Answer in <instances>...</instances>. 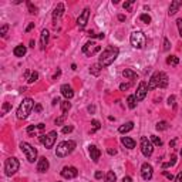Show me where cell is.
I'll use <instances>...</instances> for the list:
<instances>
[{
    "label": "cell",
    "instance_id": "6da1fadb",
    "mask_svg": "<svg viewBox=\"0 0 182 182\" xmlns=\"http://www.w3.org/2000/svg\"><path fill=\"white\" fill-rule=\"evenodd\" d=\"M118 54H120V50L118 47H114V46H108L102 50L101 56H100V65L101 67H108V65H111L115 61V59L118 57Z\"/></svg>",
    "mask_w": 182,
    "mask_h": 182
},
{
    "label": "cell",
    "instance_id": "7a4b0ae2",
    "mask_svg": "<svg viewBox=\"0 0 182 182\" xmlns=\"http://www.w3.org/2000/svg\"><path fill=\"white\" fill-rule=\"evenodd\" d=\"M34 101H33L32 98H24L22 101V104L19 105L17 108V118L19 120H26L29 117V114L32 113V110L34 108Z\"/></svg>",
    "mask_w": 182,
    "mask_h": 182
},
{
    "label": "cell",
    "instance_id": "3957f363",
    "mask_svg": "<svg viewBox=\"0 0 182 182\" xmlns=\"http://www.w3.org/2000/svg\"><path fill=\"white\" fill-rule=\"evenodd\" d=\"M75 148V142L74 141H63V142H60L57 145V148H56V155L59 156V158H64V156L70 155Z\"/></svg>",
    "mask_w": 182,
    "mask_h": 182
},
{
    "label": "cell",
    "instance_id": "277c9868",
    "mask_svg": "<svg viewBox=\"0 0 182 182\" xmlns=\"http://www.w3.org/2000/svg\"><path fill=\"white\" fill-rule=\"evenodd\" d=\"M129 41H131V46L134 48H144L145 44H147V37L142 32H132L131 37H129Z\"/></svg>",
    "mask_w": 182,
    "mask_h": 182
},
{
    "label": "cell",
    "instance_id": "5b68a950",
    "mask_svg": "<svg viewBox=\"0 0 182 182\" xmlns=\"http://www.w3.org/2000/svg\"><path fill=\"white\" fill-rule=\"evenodd\" d=\"M19 168H20V164H19V159H17V158L10 156V158H7V159H6L5 171H6V175H7V177L14 175V174L19 171Z\"/></svg>",
    "mask_w": 182,
    "mask_h": 182
},
{
    "label": "cell",
    "instance_id": "8992f818",
    "mask_svg": "<svg viewBox=\"0 0 182 182\" xmlns=\"http://www.w3.org/2000/svg\"><path fill=\"white\" fill-rule=\"evenodd\" d=\"M20 150L24 152V155H26L29 162H34V161L37 159V150L33 145L27 144V142H22L20 144Z\"/></svg>",
    "mask_w": 182,
    "mask_h": 182
},
{
    "label": "cell",
    "instance_id": "52a82bcc",
    "mask_svg": "<svg viewBox=\"0 0 182 182\" xmlns=\"http://www.w3.org/2000/svg\"><path fill=\"white\" fill-rule=\"evenodd\" d=\"M56 139H57V132H56V131H50L47 135H40V137H38V141H40L47 150L53 147L54 142H56Z\"/></svg>",
    "mask_w": 182,
    "mask_h": 182
},
{
    "label": "cell",
    "instance_id": "ba28073f",
    "mask_svg": "<svg viewBox=\"0 0 182 182\" xmlns=\"http://www.w3.org/2000/svg\"><path fill=\"white\" fill-rule=\"evenodd\" d=\"M141 152L144 154V156H151L154 152V144L151 142V139L147 137H141Z\"/></svg>",
    "mask_w": 182,
    "mask_h": 182
},
{
    "label": "cell",
    "instance_id": "9c48e42d",
    "mask_svg": "<svg viewBox=\"0 0 182 182\" xmlns=\"http://www.w3.org/2000/svg\"><path fill=\"white\" fill-rule=\"evenodd\" d=\"M100 50H101V46H98V44L94 43V41H87V43L83 46V53L86 54V56H88V57L97 54Z\"/></svg>",
    "mask_w": 182,
    "mask_h": 182
},
{
    "label": "cell",
    "instance_id": "30bf717a",
    "mask_svg": "<svg viewBox=\"0 0 182 182\" xmlns=\"http://www.w3.org/2000/svg\"><path fill=\"white\" fill-rule=\"evenodd\" d=\"M78 175V169L75 166H64L61 169V177L65 178V179H73Z\"/></svg>",
    "mask_w": 182,
    "mask_h": 182
},
{
    "label": "cell",
    "instance_id": "8fae6325",
    "mask_svg": "<svg viewBox=\"0 0 182 182\" xmlns=\"http://www.w3.org/2000/svg\"><path fill=\"white\" fill-rule=\"evenodd\" d=\"M147 91H148L147 83H145V81H141L138 88H137V93H135V100H137V101H142L145 98V96H147Z\"/></svg>",
    "mask_w": 182,
    "mask_h": 182
},
{
    "label": "cell",
    "instance_id": "7c38bea8",
    "mask_svg": "<svg viewBox=\"0 0 182 182\" xmlns=\"http://www.w3.org/2000/svg\"><path fill=\"white\" fill-rule=\"evenodd\" d=\"M88 17H90V9H84L81 11V14L78 16V19H77V26H78L80 30H83L86 27L87 22H88Z\"/></svg>",
    "mask_w": 182,
    "mask_h": 182
},
{
    "label": "cell",
    "instance_id": "4fadbf2b",
    "mask_svg": "<svg viewBox=\"0 0 182 182\" xmlns=\"http://www.w3.org/2000/svg\"><path fill=\"white\" fill-rule=\"evenodd\" d=\"M152 174H154L152 166H151L148 162L142 164V166H141V175H142V178H144L145 181H150L151 178H152Z\"/></svg>",
    "mask_w": 182,
    "mask_h": 182
},
{
    "label": "cell",
    "instance_id": "5bb4252c",
    "mask_svg": "<svg viewBox=\"0 0 182 182\" xmlns=\"http://www.w3.org/2000/svg\"><path fill=\"white\" fill-rule=\"evenodd\" d=\"M60 91H61V94L67 98V100H71L73 97H74V91H73V87L68 86V84H63L61 86V88H60Z\"/></svg>",
    "mask_w": 182,
    "mask_h": 182
},
{
    "label": "cell",
    "instance_id": "9a60e30c",
    "mask_svg": "<svg viewBox=\"0 0 182 182\" xmlns=\"http://www.w3.org/2000/svg\"><path fill=\"white\" fill-rule=\"evenodd\" d=\"M64 14V5L63 3H59V5L56 6V9H54L53 11V20L54 23L57 22V20H60V17Z\"/></svg>",
    "mask_w": 182,
    "mask_h": 182
},
{
    "label": "cell",
    "instance_id": "2e32d148",
    "mask_svg": "<svg viewBox=\"0 0 182 182\" xmlns=\"http://www.w3.org/2000/svg\"><path fill=\"white\" fill-rule=\"evenodd\" d=\"M159 74H161V71H156V73L152 74L150 83H148V90H154V88L158 87V84H159Z\"/></svg>",
    "mask_w": 182,
    "mask_h": 182
},
{
    "label": "cell",
    "instance_id": "e0dca14e",
    "mask_svg": "<svg viewBox=\"0 0 182 182\" xmlns=\"http://www.w3.org/2000/svg\"><path fill=\"white\" fill-rule=\"evenodd\" d=\"M48 166H50L48 159L46 158V156H41V158L38 159V162H37V171L43 174V172H46L48 169Z\"/></svg>",
    "mask_w": 182,
    "mask_h": 182
},
{
    "label": "cell",
    "instance_id": "ac0fdd59",
    "mask_svg": "<svg viewBox=\"0 0 182 182\" xmlns=\"http://www.w3.org/2000/svg\"><path fill=\"white\" fill-rule=\"evenodd\" d=\"M48 38H50V33H48V30H41V34H40V47H41V50H44L46 48V46L48 44Z\"/></svg>",
    "mask_w": 182,
    "mask_h": 182
},
{
    "label": "cell",
    "instance_id": "d6986e66",
    "mask_svg": "<svg viewBox=\"0 0 182 182\" xmlns=\"http://www.w3.org/2000/svg\"><path fill=\"white\" fill-rule=\"evenodd\" d=\"M90 148V156H91V159L94 161V162H97V161L100 159V155H101V151L97 148L96 145H90L88 147Z\"/></svg>",
    "mask_w": 182,
    "mask_h": 182
},
{
    "label": "cell",
    "instance_id": "ffe728a7",
    "mask_svg": "<svg viewBox=\"0 0 182 182\" xmlns=\"http://www.w3.org/2000/svg\"><path fill=\"white\" fill-rule=\"evenodd\" d=\"M182 6V0H174L169 6V16H174V14H177V11L179 10V7Z\"/></svg>",
    "mask_w": 182,
    "mask_h": 182
},
{
    "label": "cell",
    "instance_id": "44dd1931",
    "mask_svg": "<svg viewBox=\"0 0 182 182\" xmlns=\"http://www.w3.org/2000/svg\"><path fill=\"white\" fill-rule=\"evenodd\" d=\"M121 142H123V145L125 148H128V150L135 148V141L132 138H129V137H123V138H121Z\"/></svg>",
    "mask_w": 182,
    "mask_h": 182
},
{
    "label": "cell",
    "instance_id": "7402d4cb",
    "mask_svg": "<svg viewBox=\"0 0 182 182\" xmlns=\"http://www.w3.org/2000/svg\"><path fill=\"white\" fill-rule=\"evenodd\" d=\"M26 53H27V48H26V46H23V44H19V46H16V47H14V50H13V54H14L16 57H23Z\"/></svg>",
    "mask_w": 182,
    "mask_h": 182
},
{
    "label": "cell",
    "instance_id": "603a6c76",
    "mask_svg": "<svg viewBox=\"0 0 182 182\" xmlns=\"http://www.w3.org/2000/svg\"><path fill=\"white\" fill-rule=\"evenodd\" d=\"M132 128H134V123H132V121H129V123L123 124V125L118 128V132H120V134H125V132H129Z\"/></svg>",
    "mask_w": 182,
    "mask_h": 182
},
{
    "label": "cell",
    "instance_id": "cb8c5ba5",
    "mask_svg": "<svg viewBox=\"0 0 182 182\" xmlns=\"http://www.w3.org/2000/svg\"><path fill=\"white\" fill-rule=\"evenodd\" d=\"M123 75L125 77V78H128V80H137V78H138V74H137V73H134L132 70H129V68L124 70Z\"/></svg>",
    "mask_w": 182,
    "mask_h": 182
},
{
    "label": "cell",
    "instance_id": "d4e9b609",
    "mask_svg": "<svg viewBox=\"0 0 182 182\" xmlns=\"http://www.w3.org/2000/svg\"><path fill=\"white\" fill-rule=\"evenodd\" d=\"M166 86H168V75H166L165 73H162V71H161V74H159V84H158V87H159V88H165Z\"/></svg>",
    "mask_w": 182,
    "mask_h": 182
},
{
    "label": "cell",
    "instance_id": "484cf974",
    "mask_svg": "<svg viewBox=\"0 0 182 182\" xmlns=\"http://www.w3.org/2000/svg\"><path fill=\"white\" fill-rule=\"evenodd\" d=\"M101 65H100V63H97V64H93L90 67V73L93 75H96V77H98V75H100V73H101Z\"/></svg>",
    "mask_w": 182,
    "mask_h": 182
},
{
    "label": "cell",
    "instance_id": "4316f807",
    "mask_svg": "<svg viewBox=\"0 0 182 182\" xmlns=\"http://www.w3.org/2000/svg\"><path fill=\"white\" fill-rule=\"evenodd\" d=\"M60 104H61V111H63V114L68 113L70 108H71V102H70L68 100H65V101H61Z\"/></svg>",
    "mask_w": 182,
    "mask_h": 182
},
{
    "label": "cell",
    "instance_id": "83f0119b",
    "mask_svg": "<svg viewBox=\"0 0 182 182\" xmlns=\"http://www.w3.org/2000/svg\"><path fill=\"white\" fill-rule=\"evenodd\" d=\"M166 63L169 65H178L179 64V59H178L177 56H169V57L166 59Z\"/></svg>",
    "mask_w": 182,
    "mask_h": 182
},
{
    "label": "cell",
    "instance_id": "f1b7e54d",
    "mask_svg": "<svg viewBox=\"0 0 182 182\" xmlns=\"http://www.w3.org/2000/svg\"><path fill=\"white\" fill-rule=\"evenodd\" d=\"M127 102H128V107L131 108V110H134V108L137 107V100H135V96H129L128 100H127Z\"/></svg>",
    "mask_w": 182,
    "mask_h": 182
},
{
    "label": "cell",
    "instance_id": "f546056e",
    "mask_svg": "<svg viewBox=\"0 0 182 182\" xmlns=\"http://www.w3.org/2000/svg\"><path fill=\"white\" fill-rule=\"evenodd\" d=\"M168 127H169V125H168L166 121H159V123L156 124V129H158V131H165V129H168Z\"/></svg>",
    "mask_w": 182,
    "mask_h": 182
},
{
    "label": "cell",
    "instance_id": "4dcf8cb0",
    "mask_svg": "<svg viewBox=\"0 0 182 182\" xmlns=\"http://www.w3.org/2000/svg\"><path fill=\"white\" fill-rule=\"evenodd\" d=\"M38 78V73L37 71H33L32 74H30V77H29V80H27V83L29 84H33V83H36Z\"/></svg>",
    "mask_w": 182,
    "mask_h": 182
},
{
    "label": "cell",
    "instance_id": "1f68e13d",
    "mask_svg": "<svg viewBox=\"0 0 182 182\" xmlns=\"http://www.w3.org/2000/svg\"><path fill=\"white\" fill-rule=\"evenodd\" d=\"M151 142L154 145H156V147H161L162 145V139L159 137H156V135H151Z\"/></svg>",
    "mask_w": 182,
    "mask_h": 182
},
{
    "label": "cell",
    "instance_id": "d6a6232c",
    "mask_svg": "<svg viewBox=\"0 0 182 182\" xmlns=\"http://www.w3.org/2000/svg\"><path fill=\"white\" fill-rule=\"evenodd\" d=\"M115 179H117L115 174H114L113 171H108L107 175H105V181H107V182H115Z\"/></svg>",
    "mask_w": 182,
    "mask_h": 182
},
{
    "label": "cell",
    "instance_id": "836d02e7",
    "mask_svg": "<svg viewBox=\"0 0 182 182\" xmlns=\"http://www.w3.org/2000/svg\"><path fill=\"white\" fill-rule=\"evenodd\" d=\"M27 7H29V13H32V14H37V7L33 5L32 2H27Z\"/></svg>",
    "mask_w": 182,
    "mask_h": 182
},
{
    "label": "cell",
    "instance_id": "e575fe53",
    "mask_svg": "<svg viewBox=\"0 0 182 182\" xmlns=\"http://www.w3.org/2000/svg\"><path fill=\"white\" fill-rule=\"evenodd\" d=\"M91 124H93V127H94V128L91 129V132H96V131H98V129L101 128V124H100V121H97V120H93Z\"/></svg>",
    "mask_w": 182,
    "mask_h": 182
},
{
    "label": "cell",
    "instance_id": "d590c367",
    "mask_svg": "<svg viewBox=\"0 0 182 182\" xmlns=\"http://www.w3.org/2000/svg\"><path fill=\"white\" fill-rule=\"evenodd\" d=\"M65 118H67V114H63L61 117H59V118H56V125H63L64 124V121H65Z\"/></svg>",
    "mask_w": 182,
    "mask_h": 182
},
{
    "label": "cell",
    "instance_id": "8d00e7d4",
    "mask_svg": "<svg viewBox=\"0 0 182 182\" xmlns=\"http://www.w3.org/2000/svg\"><path fill=\"white\" fill-rule=\"evenodd\" d=\"M139 19H141V22L147 23V24H150V23H151V16H150V14H145V13H142V14L139 16Z\"/></svg>",
    "mask_w": 182,
    "mask_h": 182
},
{
    "label": "cell",
    "instance_id": "74e56055",
    "mask_svg": "<svg viewBox=\"0 0 182 182\" xmlns=\"http://www.w3.org/2000/svg\"><path fill=\"white\" fill-rule=\"evenodd\" d=\"M132 3H134V0H128V2H125V3H123V7L125 9V10L131 11V6H132Z\"/></svg>",
    "mask_w": 182,
    "mask_h": 182
},
{
    "label": "cell",
    "instance_id": "f35d334b",
    "mask_svg": "<svg viewBox=\"0 0 182 182\" xmlns=\"http://www.w3.org/2000/svg\"><path fill=\"white\" fill-rule=\"evenodd\" d=\"M9 110H11V104H10V102H5V104H3V110H2V114L5 115V114L7 113Z\"/></svg>",
    "mask_w": 182,
    "mask_h": 182
},
{
    "label": "cell",
    "instance_id": "ab89813d",
    "mask_svg": "<svg viewBox=\"0 0 182 182\" xmlns=\"http://www.w3.org/2000/svg\"><path fill=\"white\" fill-rule=\"evenodd\" d=\"M7 30H9V24H3L2 29H0V34H2V37H5V36H6Z\"/></svg>",
    "mask_w": 182,
    "mask_h": 182
},
{
    "label": "cell",
    "instance_id": "60d3db41",
    "mask_svg": "<svg viewBox=\"0 0 182 182\" xmlns=\"http://www.w3.org/2000/svg\"><path fill=\"white\" fill-rule=\"evenodd\" d=\"M129 87H131V83H123V84L120 86V90H121V91H125V90H128Z\"/></svg>",
    "mask_w": 182,
    "mask_h": 182
},
{
    "label": "cell",
    "instance_id": "b9f144b4",
    "mask_svg": "<svg viewBox=\"0 0 182 182\" xmlns=\"http://www.w3.org/2000/svg\"><path fill=\"white\" fill-rule=\"evenodd\" d=\"M73 131V125H65V127H63V132L64 134H70Z\"/></svg>",
    "mask_w": 182,
    "mask_h": 182
},
{
    "label": "cell",
    "instance_id": "7bdbcfd3",
    "mask_svg": "<svg viewBox=\"0 0 182 182\" xmlns=\"http://www.w3.org/2000/svg\"><path fill=\"white\" fill-rule=\"evenodd\" d=\"M169 47H171L169 40H168V38H164V50H165V51H168V50H169Z\"/></svg>",
    "mask_w": 182,
    "mask_h": 182
},
{
    "label": "cell",
    "instance_id": "ee69618b",
    "mask_svg": "<svg viewBox=\"0 0 182 182\" xmlns=\"http://www.w3.org/2000/svg\"><path fill=\"white\" fill-rule=\"evenodd\" d=\"M175 100H177V98H175V96H171L169 98H168V104H169V105H172V107H175Z\"/></svg>",
    "mask_w": 182,
    "mask_h": 182
},
{
    "label": "cell",
    "instance_id": "f6af8a7d",
    "mask_svg": "<svg viewBox=\"0 0 182 182\" xmlns=\"http://www.w3.org/2000/svg\"><path fill=\"white\" fill-rule=\"evenodd\" d=\"M177 24H178V29H179V36H181V38H182V19H178Z\"/></svg>",
    "mask_w": 182,
    "mask_h": 182
},
{
    "label": "cell",
    "instance_id": "bcb514c9",
    "mask_svg": "<svg viewBox=\"0 0 182 182\" xmlns=\"http://www.w3.org/2000/svg\"><path fill=\"white\" fill-rule=\"evenodd\" d=\"M36 129H37V125H30V127L27 128V132L32 135V134H33V131H36Z\"/></svg>",
    "mask_w": 182,
    "mask_h": 182
},
{
    "label": "cell",
    "instance_id": "7dc6e473",
    "mask_svg": "<svg viewBox=\"0 0 182 182\" xmlns=\"http://www.w3.org/2000/svg\"><path fill=\"white\" fill-rule=\"evenodd\" d=\"M41 110H43L41 104H36V105H34V111H36V113H41Z\"/></svg>",
    "mask_w": 182,
    "mask_h": 182
},
{
    "label": "cell",
    "instance_id": "c3c4849f",
    "mask_svg": "<svg viewBox=\"0 0 182 182\" xmlns=\"http://www.w3.org/2000/svg\"><path fill=\"white\" fill-rule=\"evenodd\" d=\"M175 162H177V156L172 155L171 156V162H169V166H174V165H175Z\"/></svg>",
    "mask_w": 182,
    "mask_h": 182
},
{
    "label": "cell",
    "instance_id": "681fc988",
    "mask_svg": "<svg viewBox=\"0 0 182 182\" xmlns=\"http://www.w3.org/2000/svg\"><path fill=\"white\" fill-rule=\"evenodd\" d=\"M175 182H182V171L177 175V178H175Z\"/></svg>",
    "mask_w": 182,
    "mask_h": 182
},
{
    "label": "cell",
    "instance_id": "f907efd6",
    "mask_svg": "<svg viewBox=\"0 0 182 182\" xmlns=\"http://www.w3.org/2000/svg\"><path fill=\"white\" fill-rule=\"evenodd\" d=\"M94 177H96V179H101V178H102V172L97 171V172H96V175H94Z\"/></svg>",
    "mask_w": 182,
    "mask_h": 182
},
{
    "label": "cell",
    "instance_id": "816d5d0a",
    "mask_svg": "<svg viewBox=\"0 0 182 182\" xmlns=\"http://www.w3.org/2000/svg\"><path fill=\"white\" fill-rule=\"evenodd\" d=\"M33 27H34V23H30V24H29V26L26 27V33H29V32H30V30H32Z\"/></svg>",
    "mask_w": 182,
    "mask_h": 182
},
{
    "label": "cell",
    "instance_id": "f5cc1de1",
    "mask_svg": "<svg viewBox=\"0 0 182 182\" xmlns=\"http://www.w3.org/2000/svg\"><path fill=\"white\" fill-rule=\"evenodd\" d=\"M164 175H165V177L168 178V179H174V177H172V174H168V172L164 171Z\"/></svg>",
    "mask_w": 182,
    "mask_h": 182
},
{
    "label": "cell",
    "instance_id": "db71d44e",
    "mask_svg": "<svg viewBox=\"0 0 182 182\" xmlns=\"http://www.w3.org/2000/svg\"><path fill=\"white\" fill-rule=\"evenodd\" d=\"M123 182H132V179H131V177H124Z\"/></svg>",
    "mask_w": 182,
    "mask_h": 182
},
{
    "label": "cell",
    "instance_id": "11a10c76",
    "mask_svg": "<svg viewBox=\"0 0 182 182\" xmlns=\"http://www.w3.org/2000/svg\"><path fill=\"white\" fill-rule=\"evenodd\" d=\"M59 102H61V101H60V98L57 97V98H54V100H53V102H51V104H53V105H56V104H59Z\"/></svg>",
    "mask_w": 182,
    "mask_h": 182
},
{
    "label": "cell",
    "instance_id": "9f6ffc18",
    "mask_svg": "<svg viewBox=\"0 0 182 182\" xmlns=\"http://www.w3.org/2000/svg\"><path fill=\"white\" fill-rule=\"evenodd\" d=\"M115 152H117L115 150H113V148H108V154H110V155H114Z\"/></svg>",
    "mask_w": 182,
    "mask_h": 182
},
{
    "label": "cell",
    "instance_id": "6f0895ef",
    "mask_svg": "<svg viewBox=\"0 0 182 182\" xmlns=\"http://www.w3.org/2000/svg\"><path fill=\"white\" fill-rule=\"evenodd\" d=\"M88 111H90V113H94V111H96V107H94V105H88Z\"/></svg>",
    "mask_w": 182,
    "mask_h": 182
},
{
    "label": "cell",
    "instance_id": "680465c9",
    "mask_svg": "<svg viewBox=\"0 0 182 182\" xmlns=\"http://www.w3.org/2000/svg\"><path fill=\"white\" fill-rule=\"evenodd\" d=\"M44 127H46V125H44L43 123H40V124H37V128L38 129H44Z\"/></svg>",
    "mask_w": 182,
    "mask_h": 182
},
{
    "label": "cell",
    "instance_id": "91938a15",
    "mask_svg": "<svg viewBox=\"0 0 182 182\" xmlns=\"http://www.w3.org/2000/svg\"><path fill=\"white\" fill-rule=\"evenodd\" d=\"M118 20H120V22H124V20H125V16H124V14H120V16H118Z\"/></svg>",
    "mask_w": 182,
    "mask_h": 182
},
{
    "label": "cell",
    "instance_id": "94428289",
    "mask_svg": "<svg viewBox=\"0 0 182 182\" xmlns=\"http://www.w3.org/2000/svg\"><path fill=\"white\" fill-rule=\"evenodd\" d=\"M174 145H175V139H174V141H171V142H169V147H174Z\"/></svg>",
    "mask_w": 182,
    "mask_h": 182
},
{
    "label": "cell",
    "instance_id": "6125c7cd",
    "mask_svg": "<svg viewBox=\"0 0 182 182\" xmlns=\"http://www.w3.org/2000/svg\"><path fill=\"white\" fill-rule=\"evenodd\" d=\"M181 156H182V148H181Z\"/></svg>",
    "mask_w": 182,
    "mask_h": 182
},
{
    "label": "cell",
    "instance_id": "be15d7a7",
    "mask_svg": "<svg viewBox=\"0 0 182 182\" xmlns=\"http://www.w3.org/2000/svg\"><path fill=\"white\" fill-rule=\"evenodd\" d=\"M57 182H60V181H57Z\"/></svg>",
    "mask_w": 182,
    "mask_h": 182
}]
</instances>
